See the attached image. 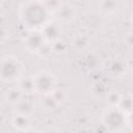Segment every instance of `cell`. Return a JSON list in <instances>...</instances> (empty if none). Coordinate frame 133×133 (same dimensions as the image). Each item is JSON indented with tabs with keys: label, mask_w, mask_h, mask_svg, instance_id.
<instances>
[{
	"label": "cell",
	"mask_w": 133,
	"mask_h": 133,
	"mask_svg": "<svg viewBox=\"0 0 133 133\" xmlns=\"http://www.w3.org/2000/svg\"><path fill=\"white\" fill-rule=\"evenodd\" d=\"M50 9L41 0H30L21 8V20L23 24L33 30L42 29L50 22Z\"/></svg>",
	"instance_id": "obj_1"
},
{
	"label": "cell",
	"mask_w": 133,
	"mask_h": 133,
	"mask_svg": "<svg viewBox=\"0 0 133 133\" xmlns=\"http://www.w3.org/2000/svg\"><path fill=\"white\" fill-rule=\"evenodd\" d=\"M24 73L22 62L14 56H5L1 60V79L4 82H18Z\"/></svg>",
	"instance_id": "obj_2"
},
{
	"label": "cell",
	"mask_w": 133,
	"mask_h": 133,
	"mask_svg": "<svg viewBox=\"0 0 133 133\" xmlns=\"http://www.w3.org/2000/svg\"><path fill=\"white\" fill-rule=\"evenodd\" d=\"M102 122L106 129L112 132L122 131L128 126L127 113L117 106H109L102 114Z\"/></svg>",
	"instance_id": "obj_3"
},
{
	"label": "cell",
	"mask_w": 133,
	"mask_h": 133,
	"mask_svg": "<svg viewBox=\"0 0 133 133\" xmlns=\"http://www.w3.org/2000/svg\"><path fill=\"white\" fill-rule=\"evenodd\" d=\"M34 90L41 96H47L52 94L56 86V79L53 74L47 71H39L33 75Z\"/></svg>",
	"instance_id": "obj_4"
},
{
	"label": "cell",
	"mask_w": 133,
	"mask_h": 133,
	"mask_svg": "<svg viewBox=\"0 0 133 133\" xmlns=\"http://www.w3.org/2000/svg\"><path fill=\"white\" fill-rule=\"evenodd\" d=\"M45 43H47L42 34L41 31L37 30H33L31 31L25 38V47L28 51L30 52H34L37 54V52L41 50V48L45 45Z\"/></svg>",
	"instance_id": "obj_5"
},
{
	"label": "cell",
	"mask_w": 133,
	"mask_h": 133,
	"mask_svg": "<svg viewBox=\"0 0 133 133\" xmlns=\"http://www.w3.org/2000/svg\"><path fill=\"white\" fill-rule=\"evenodd\" d=\"M41 32L47 43L54 44L60 39V35H61L60 27L58 26V24H56L54 22L50 21L49 23H47L41 29Z\"/></svg>",
	"instance_id": "obj_6"
},
{
	"label": "cell",
	"mask_w": 133,
	"mask_h": 133,
	"mask_svg": "<svg viewBox=\"0 0 133 133\" xmlns=\"http://www.w3.org/2000/svg\"><path fill=\"white\" fill-rule=\"evenodd\" d=\"M128 69L127 62L121 57H114L107 62L106 71L112 77H122L126 74Z\"/></svg>",
	"instance_id": "obj_7"
},
{
	"label": "cell",
	"mask_w": 133,
	"mask_h": 133,
	"mask_svg": "<svg viewBox=\"0 0 133 133\" xmlns=\"http://www.w3.org/2000/svg\"><path fill=\"white\" fill-rule=\"evenodd\" d=\"M56 17L61 22H70L75 18V8L70 4H60L56 9Z\"/></svg>",
	"instance_id": "obj_8"
},
{
	"label": "cell",
	"mask_w": 133,
	"mask_h": 133,
	"mask_svg": "<svg viewBox=\"0 0 133 133\" xmlns=\"http://www.w3.org/2000/svg\"><path fill=\"white\" fill-rule=\"evenodd\" d=\"M16 113L18 114H24L31 116L32 113L34 112V103L28 99L26 96H24L16 105Z\"/></svg>",
	"instance_id": "obj_9"
},
{
	"label": "cell",
	"mask_w": 133,
	"mask_h": 133,
	"mask_svg": "<svg viewBox=\"0 0 133 133\" xmlns=\"http://www.w3.org/2000/svg\"><path fill=\"white\" fill-rule=\"evenodd\" d=\"M11 124L19 131H28L30 129V127L32 126L31 116L16 113L11 119Z\"/></svg>",
	"instance_id": "obj_10"
},
{
	"label": "cell",
	"mask_w": 133,
	"mask_h": 133,
	"mask_svg": "<svg viewBox=\"0 0 133 133\" xmlns=\"http://www.w3.org/2000/svg\"><path fill=\"white\" fill-rule=\"evenodd\" d=\"M25 95L23 94V91L20 89V87L18 85L15 86H10L8 87L5 92H4V99L7 103L11 104V105H16Z\"/></svg>",
	"instance_id": "obj_11"
},
{
	"label": "cell",
	"mask_w": 133,
	"mask_h": 133,
	"mask_svg": "<svg viewBox=\"0 0 133 133\" xmlns=\"http://www.w3.org/2000/svg\"><path fill=\"white\" fill-rule=\"evenodd\" d=\"M17 85L20 87V89L23 91V94L25 96H29V95L35 92L33 76H22L20 78V80L18 81Z\"/></svg>",
	"instance_id": "obj_12"
},
{
	"label": "cell",
	"mask_w": 133,
	"mask_h": 133,
	"mask_svg": "<svg viewBox=\"0 0 133 133\" xmlns=\"http://www.w3.org/2000/svg\"><path fill=\"white\" fill-rule=\"evenodd\" d=\"M118 7V0H100L99 8L102 14L106 16L113 15Z\"/></svg>",
	"instance_id": "obj_13"
},
{
	"label": "cell",
	"mask_w": 133,
	"mask_h": 133,
	"mask_svg": "<svg viewBox=\"0 0 133 133\" xmlns=\"http://www.w3.org/2000/svg\"><path fill=\"white\" fill-rule=\"evenodd\" d=\"M89 45V37L84 33L77 34L73 39V46L77 50H84Z\"/></svg>",
	"instance_id": "obj_14"
},
{
	"label": "cell",
	"mask_w": 133,
	"mask_h": 133,
	"mask_svg": "<svg viewBox=\"0 0 133 133\" xmlns=\"http://www.w3.org/2000/svg\"><path fill=\"white\" fill-rule=\"evenodd\" d=\"M117 107H119L126 113H129L130 111H132L133 110V96L129 94L123 95Z\"/></svg>",
	"instance_id": "obj_15"
},
{
	"label": "cell",
	"mask_w": 133,
	"mask_h": 133,
	"mask_svg": "<svg viewBox=\"0 0 133 133\" xmlns=\"http://www.w3.org/2000/svg\"><path fill=\"white\" fill-rule=\"evenodd\" d=\"M122 94H119L118 91L115 90H111L108 91L106 94V99H107V103L109 104V106H118L121 99H122Z\"/></svg>",
	"instance_id": "obj_16"
},
{
	"label": "cell",
	"mask_w": 133,
	"mask_h": 133,
	"mask_svg": "<svg viewBox=\"0 0 133 133\" xmlns=\"http://www.w3.org/2000/svg\"><path fill=\"white\" fill-rule=\"evenodd\" d=\"M43 105L47 109H54L57 106H59L58 103L56 102V100L54 99V97L51 94L47 95V96H43Z\"/></svg>",
	"instance_id": "obj_17"
},
{
	"label": "cell",
	"mask_w": 133,
	"mask_h": 133,
	"mask_svg": "<svg viewBox=\"0 0 133 133\" xmlns=\"http://www.w3.org/2000/svg\"><path fill=\"white\" fill-rule=\"evenodd\" d=\"M53 97H54V99L56 100V102L58 103V105H60L61 103H63L64 102V100H65V98H66V94H65V91L63 90V89H61V88H55V90L51 94Z\"/></svg>",
	"instance_id": "obj_18"
},
{
	"label": "cell",
	"mask_w": 133,
	"mask_h": 133,
	"mask_svg": "<svg viewBox=\"0 0 133 133\" xmlns=\"http://www.w3.org/2000/svg\"><path fill=\"white\" fill-rule=\"evenodd\" d=\"M124 41H125V44H126L129 48H133V31L128 32V33L125 35Z\"/></svg>",
	"instance_id": "obj_19"
},
{
	"label": "cell",
	"mask_w": 133,
	"mask_h": 133,
	"mask_svg": "<svg viewBox=\"0 0 133 133\" xmlns=\"http://www.w3.org/2000/svg\"><path fill=\"white\" fill-rule=\"evenodd\" d=\"M127 121H128V126L133 128V110L127 113Z\"/></svg>",
	"instance_id": "obj_20"
},
{
	"label": "cell",
	"mask_w": 133,
	"mask_h": 133,
	"mask_svg": "<svg viewBox=\"0 0 133 133\" xmlns=\"http://www.w3.org/2000/svg\"><path fill=\"white\" fill-rule=\"evenodd\" d=\"M132 24H133V16H132Z\"/></svg>",
	"instance_id": "obj_21"
},
{
	"label": "cell",
	"mask_w": 133,
	"mask_h": 133,
	"mask_svg": "<svg viewBox=\"0 0 133 133\" xmlns=\"http://www.w3.org/2000/svg\"><path fill=\"white\" fill-rule=\"evenodd\" d=\"M41 1H45V0H41Z\"/></svg>",
	"instance_id": "obj_22"
},
{
	"label": "cell",
	"mask_w": 133,
	"mask_h": 133,
	"mask_svg": "<svg viewBox=\"0 0 133 133\" xmlns=\"http://www.w3.org/2000/svg\"><path fill=\"white\" fill-rule=\"evenodd\" d=\"M132 71H133V66H132Z\"/></svg>",
	"instance_id": "obj_23"
}]
</instances>
